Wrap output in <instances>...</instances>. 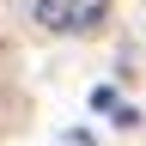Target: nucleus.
Wrapping results in <instances>:
<instances>
[{
	"label": "nucleus",
	"instance_id": "f257e3e1",
	"mask_svg": "<svg viewBox=\"0 0 146 146\" xmlns=\"http://www.w3.org/2000/svg\"><path fill=\"white\" fill-rule=\"evenodd\" d=\"M110 18V0H36V25L55 36H85Z\"/></svg>",
	"mask_w": 146,
	"mask_h": 146
}]
</instances>
